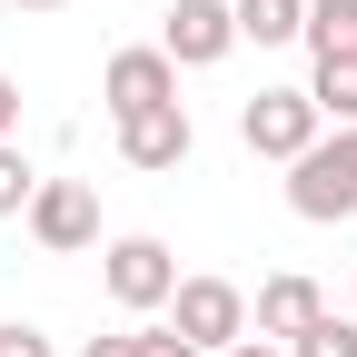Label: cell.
Masks as SVG:
<instances>
[{
  "mask_svg": "<svg viewBox=\"0 0 357 357\" xmlns=\"http://www.w3.org/2000/svg\"><path fill=\"white\" fill-rule=\"evenodd\" d=\"M288 208L298 218H357V129H318L298 159H288Z\"/></svg>",
  "mask_w": 357,
  "mask_h": 357,
  "instance_id": "6da1fadb",
  "label": "cell"
},
{
  "mask_svg": "<svg viewBox=\"0 0 357 357\" xmlns=\"http://www.w3.org/2000/svg\"><path fill=\"white\" fill-rule=\"evenodd\" d=\"M169 328L189 337L199 357H218V347L248 337V298H238L229 278H178V288H169Z\"/></svg>",
  "mask_w": 357,
  "mask_h": 357,
  "instance_id": "7a4b0ae2",
  "label": "cell"
},
{
  "mask_svg": "<svg viewBox=\"0 0 357 357\" xmlns=\"http://www.w3.org/2000/svg\"><path fill=\"white\" fill-rule=\"evenodd\" d=\"M318 129H328V119H318V100H307V89H258V100L238 109V139H248L258 159H298Z\"/></svg>",
  "mask_w": 357,
  "mask_h": 357,
  "instance_id": "3957f363",
  "label": "cell"
},
{
  "mask_svg": "<svg viewBox=\"0 0 357 357\" xmlns=\"http://www.w3.org/2000/svg\"><path fill=\"white\" fill-rule=\"evenodd\" d=\"M30 238L50 248V258H79L89 238H100V189H89V178H40V199H30Z\"/></svg>",
  "mask_w": 357,
  "mask_h": 357,
  "instance_id": "277c9868",
  "label": "cell"
},
{
  "mask_svg": "<svg viewBox=\"0 0 357 357\" xmlns=\"http://www.w3.org/2000/svg\"><path fill=\"white\" fill-rule=\"evenodd\" d=\"M100 278H109V298L119 307H169V288H178V258H169V238H109V258H100Z\"/></svg>",
  "mask_w": 357,
  "mask_h": 357,
  "instance_id": "5b68a950",
  "label": "cell"
},
{
  "mask_svg": "<svg viewBox=\"0 0 357 357\" xmlns=\"http://www.w3.org/2000/svg\"><path fill=\"white\" fill-rule=\"evenodd\" d=\"M159 50H169L178 70H218V60L238 50V10H229V0H169Z\"/></svg>",
  "mask_w": 357,
  "mask_h": 357,
  "instance_id": "8992f818",
  "label": "cell"
},
{
  "mask_svg": "<svg viewBox=\"0 0 357 357\" xmlns=\"http://www.w3.org/2000/svg\"><path fill=\"white\" fill-rule=\"evenodd\" d=\"M100 100H109V119H129V109H159V100H178V60H169V50H119V60L100 70Z\"/></svg>",
  "mask_w": 357,
  "mask_h": 357,
  "instance_id": "52a82bcc",
  "label": "cell"
},
{
  "mask_svg": "<svg viewBox=\"0 0 357 357\" xmlns=\"http://www.w3.org/2000/svg\"><path fill=\"white\" fill-rule=\"evenodd\" d=\"M119 159H129V169H178V159H189V109H178V100L129 109V119H119Z\"/></svg>",
  "mask_w": 357,
  "mask_h": 357,
  "instance_id": "ba28073f",
  "label": "cell"
},
{
  "mask_svg": "<svg viewBox=\"0 0 357 357\" xmlns=\"http://www.w3.org/2000/svg\"><path fill=\"white\" fill-rule=\"evenodd\" d=\"M318 307H328V298H318V278H298V268H278V278L258 288V337H278V347H288V337H298L307 318H318Z\"/></svg>",
  "mask_w": 357,
  "mask_h": 357,
  "instance_id": "9c48e42d",
  "label": "cell"
},
{
  "mask_svg": "<svg viewBox=\"0 0 357 357\" xmlns=\"http://www.w3.org/2000/svg\"><path fill=\"white\" fill-rule=\"evenodd\" d=\"M238 10V40H258V50H278V40L307 30V0H229Z\"/></svg>",
  "mask_w": 357,
  "mask_h": 357,
  "instance_id": "30bf717a",
  "label": "cell"
},
{
  "mask_svg": "<svg viewBox=\"0 0 357 357\" xmlns=\"http://www.w3.org/2000/svg\"><path fill=\"white\" fill-rule=\"evenodd\" d=\"M307 50L318 60H357V0H307Z\"/></svg>",
  "mask_w": 357,
  "mask_h": 357,
  "instance_id": "8fae6325",
  "label": "cell"
},
{
  "mask_svg": "<svg viewBox=\"0 0 357 357\" xmlns=\"http://www.w3.org/2000/svg\"><path fill=\"white\" fill-rule=\"evenodd\" d=\"M307 100H318V119L357 129V60H318V70H307Z\"/></svg>",
  "mask_w": 357,
  "mask_h": 357,
  "instance_id": "7c38bea8",
  "label": "cell"
},
{
  "mask_svg": "<svg viewBox=\"0 0 357 357\" xmlns=\"http://www.w3.org/2000/svg\"><path fill=\"white\" fill-rule=\"evenodd\" d=\"M288 357H357V318H337V307H318L298 337H288Z\"/></svg>",
  "mask_w": 357,
  "mask_h": 357,
  "instance_id": "4fadbf2b",
  "label": "cell"
},
{
  "mask_svg": "<svg viewBox=\"0 0 357 357\" xmlns=\"http://www.w3.org/2000/svg\"><path fill=\"white\" fill-rule=\"evenodd\" d=\"M30 199H40V169L20 159V139H0V218H20Z\"/></svg>",
  "mask_w": 357,
  "mask_h": 357,
  "instance_id": "5bb4252c",
  "label": "cell"
},
{
  "mask_svg": "<svg viewBox=\"0 0 357 357\" xmlns=\"http://www.w3.org/2000/svg\"><path fill=\"white\" fill-rule=\"evenodd\" d=\"M0 357H60V347H50V337H40L30 318H0Z\"/></svg>",
  "mask_w": 357,
  "mask_h": 357,
  "instance_id": "9a60e30c",
  "label": "cell"
},
{
  "mask_svg": "<svg viewBox=\"0 0 357 357\" xmlns=\"http://www.w3.org/2000/svg\"><path fill=\"white\" fill-rule=\"evenodd\" d=\"M139 357H199V347L178 337V328H139Z\"/></svg>",
  "mask_w": 357,
  "mask_h": 357,
  "instance_id": "2e32d148",
  "label": "cell"
},
{
  "mask_svg": "<svg viewBox=\"0 0 357 357\" xmlns=\"http://www.w3.org/2000/svg\"><path fill=\"white\" fill-rule=\"evenodd\" d=\"M79 357H139V328H129V337H89Z\"/></svg>",
  "mask_w": 357,
  "mask_h": 357,
  "instance_id": "e0dca14e",
  "label": "cell"
},
{
  "mask_svg": "<svg viewBox=\"0 0 357 357\" xmlns=\"http://www.w3.org/2000/svg\"><path fill=\"white\" fill-rule=\"evenodd\" d=\"M20 129V79H0V139Z\"/></svg>",
  "mask_w": 357,
  "mask_h": 357,
  "instance_id": "ac0fdd59",
  "label": "cell"
},
{
  "mask_svg": "<svg viewBox=\"0 0 357 357\" xmlns=\"http://www.w3.org/2000/svg\"><path fill=\"white\" fill-rule=\"evenodd\" d=\"M218 357H278V337H238V347H218Z\"/></svg>",
  "mask_w": 357,
  "mask_h": 357,
  "instance_id": "d6986e66",
  "label": "cell"
},
{
  "mask_svg": "<svg viewBox=\"0 0 357 357\" xmlns=\"http://www.w3.org/2000/svg\"><path fill=\"white\" fill-rule=\"evenodd\" d=\"M10 10H60V0H10Z\"/></svg>",
  "mask_w": 357,
  "mask_h": 357,
  "instance_id": "ffe728a7",
  "label": "cell"
},
{
  "mask_svg": "<svg viewBox=\"0 0 357 357\" xmlns=\"http://www.w3.org/2000/svg\"><path fill=\"white\" fill-rule=\"evenodd\" d=\"M347 318H357V307H347Z\"/></svg>",
  "mask_w": 357,
  "mask_h": 357,
  "instance_id": "44dd1931",
  "label": "cell"
}]
</instances>
